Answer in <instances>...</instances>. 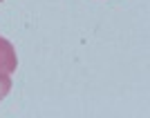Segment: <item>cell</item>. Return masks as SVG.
I'll return each instance as SVG.
<instances>
[{"label":"cell","mask_w":150,"mask_h":118,"mask_svg":"<svg viewBox=\"0 0 150 118\" xmlns=\"http://www.w3.org/2000/svg\"><path fill=\"white\" fill-rule=\"evenodd\" d=\"M18 67V56L13 45L0 36V74H13Z\"/></svg>","instance_id":"cell-1"},{"label":"cell","mask_w":150,"mask_h":118,"mask_svg":"<svg viewBox=\"0 0 150 118\" xmlns=\"http://www.w3.org/2000/svg\"><path fill=\"white\" fill-rule=\"evenodd\" d=\"M9 91H11V78L9 74H0V100H5Z\"/></svg>","instance_id":"cell-2"}]
</instances>
